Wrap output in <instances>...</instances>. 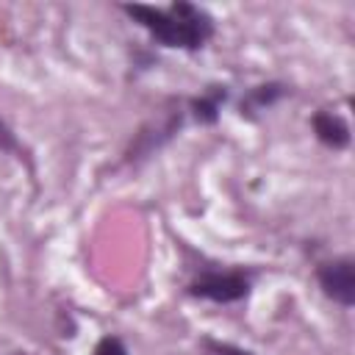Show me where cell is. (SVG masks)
<instances>
[{
	"label": "cell",
	"mask_w": 355,
	"mask_h": 355,
	"mask_svg": "<svg viewBox=\"0 0 355 355\" xmlns=\"http://www.w3.org/2000/svg\"><path fill=\"white\" fill-rule=\"evenodd\" d=\"M227 94H230L227 86H222V83H211V86H205L200 94L189 97L186 105H189L191 116H194L200 125H216V122H219L222 103L227 100Z\"/></svg>",
	"instance_id": "cell-6"
},
{
	"label": "cell",
	"mask_w": 355,
	"mask_h": 355,
	"mask_svg": "<svg viewBox=\"0 0 355 355\" xmlns=\"http://www.w3.org/2000/svg\"><path fill=\"white\" fill-rule=\"evenodd\" d=\"M0 153H11V155H19L22 153V144L17 139V133L11 130V125L0 116Z\"/></svg>",
	"instance_id": "cell-9"
},
{
	"label": "cell",
	"mask_w": 355,
	"mask_h": 355,
	"mask_svg": "<svg viewBox=\"0 0 355 355\" xmlns=\"http://www.w3.org/2000/svg\"><path fill=\"white\" fill-rule=\"evenodd\" d=\"M311 130L319 139V144H324L330 150H347L349 141H352V133H349L347 119L338 116V114H333V111H324V108L311 116Z\"/></svg>",
	"instance_id": "cell-5"
},
{
	"label": "cell",
	"mask_w": 355,
	"mask_h": 355,
	"mask_svg": "<svg viewBox=\"0 0 355 355\" xmlns=\"http://www.w3.org/2000/svg\"><path fill=\"white\" fill-rule=\"evenodd\" d=\"M202 347L211 352V355H255L239 344H230V341H216V338H202Z\"/></svg>",
	"instance_id": "cell-8"
},
{
	"label": "cell",
	"mask_w": 355,
	"mask_h": 355,
	"mask_svg": "<svg viewBox=\"0 0 355 355\" xmlns=\"http://www.w3.org/2000/svg\"><path fill=\"white\" fill-rule=\"evenodd\" d=\"M92 355H128V347H125V341H122L119 336L105 333L103 338H97Z\"/></svg>",
	"instance_id": "cell-7"
},
{
	"label": "cell",
	"mask_w": 355,
	"mask_h": 355,
	"mask_svg": "<svg viewBox=\"0 0 355 355\" xmlns=\"http://www.w3.org/2000/svg\"><path fill=\"white\" fill-rule=\"evenodd\" d=\"M139 28H144L161 47L178 50H200L214 39V17L186 0H175L166 8L144 6V3H122L119 6Z\"/></svg>",
	"instance_id": "cell-1"
},
{
	"label": "cell",
	"mask_w": 355,
	"mask_h": 355,
	"mask_svg": "<svg viewBox=\"0 0 355 355\" xmlns=\"http://www.w3.org/2000/svg\"><path fill=\"white\" fill-rule=\"evenodd\" d=\"M252 291V275L244 269H227V272H202L194 280H189L186 294L194 300H208L219 305L241 302Z\"/></svg>",
	"instance_id": "cell-2"
},
{
	"label": "cell",
	"mask_w": 355,
	"mask_h": 355,
	"mask_svg": "<svg viewBox=\"0 0 355 355\" xmlns=\"http://www.w3.org/2000/svg\"><path fill=\"white\" fill-rule=\"evenodd\" d=\"M286 94H288V86H286L283 80H266V83L250 86V89L241 94L239 105H236V108H239V116H244V119H255L261 111L277 105Z\"/></svg>",
	"instance_id": "cell-4"
},
{
	"label": "cell",
	"mask_w": 355,
	"mask_h": 355,
	"mask_svg": "<svg viewBox=\"0 0 355 355\" xmlns=\"http://www.w3.org/2000/svg\"><path fill=\"white\" fill-rule=\"evenodd\" d=\"M316 283L327 300H333L341 308L355 305V258L338 255L330 261H322L316 266Z\"/></svg>",
	"instance_id": "cell-3"
}]
</instances>
